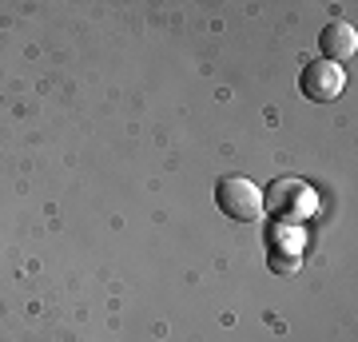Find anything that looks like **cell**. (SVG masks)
<instances>
[{
	"label": "cell",
	"mask_w": 358,
	"mask_h": 342,
	"mask_svg": "<svg viewBox=\"0 0 358 342\" xmlns=\"http://www.w3.org/2000/svg\"><path fill=\"white\" fill-rule=\"evenodd\" d=\"M355 48H358V32L346 20H331V24L319 32V60H331V64H343V60H350L355 56Z\"/></svg>",
	"instance_id": "277c9868"
},
{
	"label": "cell",
	"mask_w": 358,
	"mask_h": 342,
	"mask_svg": "<svg viewBox=\"0 0 358 342\" xmlns=\"http://www.w3.org/2000/svg\"><path fill=\"white\" fill-rule=\"evenodd\" d=\"M267 263H271V271H279V275H294V271H299V263H303V255H299V251H287V255H282L279 247H271Z\"/></svg>",
	"instance_id": "5b68a950"
},
{
	"label": "cell",
	"mask_w": 358,
	"mask_h": 342,
	"mask_svg": "<svg viewBox=\"0 0 358 342\" xmlns=\"http://www.w3.org/2000/svg\"><path fill=\"white\" fill-rule=\"evenodd\" d=\"M263 207H271V215L279 219V223H303V219L315 215L319 199H315V191L303 179H279L263 195Z\"/></svg>",
	"instance_id": "7a4b0ae2"
},
{
	"label": "cell",
	"mask_w": 358,
	"mask_h": 342,
	"mask_svg": "<svg viewBox=\"0 0 358 342\" xmlns=\"http://www.w3.org/2000/svg\"><path fill=\"white\" fill-rule=\"evenodd\" d=\"M215 203H219V211L227 219H235V223H255V219H263V211H267V207H263V191L243 176L219 179Z\"/></svg>",
	"instance_id": "6da1fadb"
},
{
	"label": "cell",
	"mask_w": 358,
	"mask_h": 342,
	"mask_svg": "<svg viewBox=\"0 0 358 342\" xmlns=\"http://www.w3.org/2000/svg\"><path fill=\"white\" fill-rule=\"evenodd\" d=\"M346 88V76H343V64H331V60H310L299 76V92L315 104H331L338 100Z\"/></svg>",
	"instance_id": "3957f363"
}]
</instances>
